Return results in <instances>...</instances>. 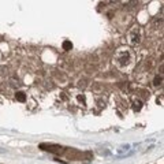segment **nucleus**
<instances>
[{
    "label": "nucleus",
    "instance_id": "obj_7",
    "mask_svg": "<svg viewBox=\"0 0 164 164\" xmlns=\"http://www.w3.org/2000/svg\"><path fill=\"white\" fill-rule=\"evenodd\" d=\"M63 49H64V51H71L72 49V42L71 41H68V40L63 41Z\"/></svg>",
    "mask_w": 164,
    "mask_h": 164
},
{
    "label": "nucleus",
    "instance_id": "obj_4",
    "mask_svg": "<svg viewBox=\"0 0 164 164\" xmlns=\"http://www.w3.org/2000/svg\"><path fill=\"white\" fill-rule=\"evenodd\" d=\"M153 86L154 87L163 86V74H157V75L153 78Z\"/></svg>",
    "mask_w": 164,
    "mask_h": 164
},
{
    "label": "nucleus",
    "instance_id": "obj_6",
    "mask_svg": "<svg viewBox=\"0 0 164 164\" xmlns=\"http://www.w3.org/2000/svg\"><path fill=\"white\" fill-rule=\"evenodd\" d=\"M15 97H16V100H18V101H20V102H25L26 101V94L23 92H16Z\"/></svg>",
    "mask_w": 164,
    "mask_h": 164
},
{
    "label": "nucleus",
    "instance_id": "obj_8",
    "mask_svg": "<svg viewBox=\"0 0 164 164\" xmlns=\"http://www.w3.org/2000/svg\"><path fill=\"white\" fill-rule=\"evenodd\" d=\"M0 75H8V67L7 66H1L0 67Z\"/></svg>",
    "mask_w": 164,
    "mask_h": 164
},
{
    "label": "nucleus",
    "instance_id": "obj_9",
    "mask_svg": "<svg viewBox=\"0 0 164 164\" xmlns=\"http://www.w3.org/2000/svg\"><path fill=\"white\" fill-rule=\"evenodd\" d=\"M77 100L79 102H83V104H85V94H78L77 96Z\"/></svg>",
    "mask_w": 164,
    "mask_h": 164
},
{
    "label": "nucleus",
    "instance_id": "obj_3",
    "mask_svg": "<svg viewBox=\"0 0 164 164\" xmlns=\"http://www.w3.org/2000/svg\"><path fill=\"white\" fill-rule=\"evenodd\" d=\"M38 148L42 149V150H46V152H51V153H62L63 150H64V148L63 146H60V145H55V144H40L38 145Z\"/></svg>",
    "mask_w": 164,
    "mask_h": 164
},
{
    "label": "nucleus",
    "instance_id": "obj_1",
    "mask_svg": "<svg viewBox=\"0 0 164 164\" xmlns=\"http://www.w3.org/2000/svg\"><path fill=\"white\" fill-rule=\"evenodd\" d=\"M142 38H144V30L142 27L139 26H134L131 27L127 33V42L130 44L131 46H137L142 42Z\"/></svg>",
    "mask_w": 164,
    "mask_h": 164
},
{
    "label": "nucleus",
    "instance_id": "obj_2",
    "mask_svg": "<svg viewBox=\"0 0 164 164\" xmlns=\"http://www.w3.org/2000/svg\"><path fill=\"white\" fill-rule=\"evenodd\" d=\"M115 63H116V66L119 68H126L128 67V64L131 63V55H130V52L127 49H122V51H119L116 53V56H115Z\"/></svg>",
    "mask_w": 164,
    "mask_h": 164
},
{
    "label": "nucleus",
    "instance_id": "obj_5",
    "mask_svg": "<svg viewBox=\"0 0 164 164\" xmlns=\"http://www.w3.org/2000/svg\"><path fill=\"white\" fill-rule=\"evenodd\" d=\"M141 108H142V101L138 100V98H137V100H134V101H133V109H134V111H139Z\"/></svg>",
    "mask_w": 164,
    "mask_h": 164
}]
</instances>
